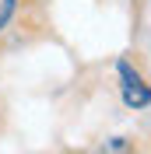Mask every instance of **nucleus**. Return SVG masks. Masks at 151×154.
<instances>
[{"mask_svg":"<svg viewBox=\"0 0 151 154\" xmlns=\"http://www.w3.org/2000/svg\"><path fill=\"white\" fill-rule=\"evenodd\" d=\"M92 154H141V144L133 137H127V133H113L105 140H98Z\"/></svg>","mask_w":151,"mask_h":154,"instance_id":"obj_2","label":"nucleus"},{"mask_svg":"<svg viewBox=\"0 0 151 154\" xmlns=\"http://www.w3.org/2000/svg\"><path fill=\"white\" fill-rule=\"evenodd\" d=\"M21 11H25V4H21V0H0V38L14 28V21H18Z\"/></svg>","mask_w":151,"mask_h":154,"instance_id":"obj_4","label":"nucleus"},{"mask_svg":"<svg viewBox=\"0 0 151 154\" xmlns=\"http://www.w3.org/2000/svg\"><path fill=\"white\" fill-rule=\"evenodd\" d=\"M120 102H123V109H130V112L151 109V81L144 77V81H137V84L120 88Z\"/></svg>","mask_w":151,"mask_h":154,"instance_id":"obj_1","label":"nucleus"},{"mask_svg":"<svg viewBox=\"0 0 151 154\" xmlns=\"http://www.w3.org/2000/svg\"><path fill=\"white\" fill-rule=\"evenodd\" d=\"M113 74H116V84H120V88H127V84H137V81H144L141 67H137V63H133L130 56H116V63H113Z\"/></svg>","mask_w":151,"mask_h":154,"instance_id":"obj_3","label":"nucleus"},{"mask_svg":"<svg viewBox=\"0 0 151 154\" xmlns=\"http://www.w3.org/2000/svg\"><path fill=\"white\" fill-rule=\"evenodd\" d=\"M21 4H39V0H21Z\"/></svg>","mask_w":151,"mask_h":154,"instance_id":"obj_5","label":"nucleus"}]
</instances>
